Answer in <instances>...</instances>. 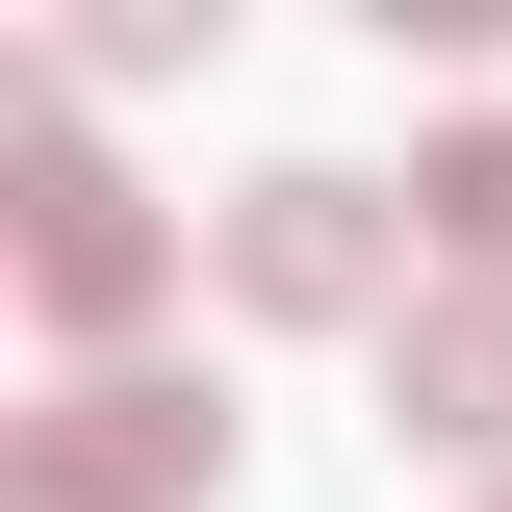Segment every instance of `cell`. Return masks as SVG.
Segmentation results:
<instances>
[{"label":"cell","mask_w":512,"mask_h":512,"mask_svg":"<svg viewBox=\"0 0 512 512\" xmlns=\"http://www.w3.org/2000/svg\"><path fill=\"white\" fill-rule=\"evenodd\" d=\"M0 205H26V231H0V256H26V308H52L77 359H128V333L180 308V205H154V180H128V154H103V128L52 103V52L0 77Z\"/></svg>","instance_id":"obj_1"},{"label":"cell","mask_w":512,"mask_h":512,"mask_svg":"<svg viewBox=\"0 0 512 512\" xmlns=\"http://www.w3.org/2000/svg\"><path fill=\"white\" fill-rule=\"evenodd\" d=\"M205 282H231L256 333H410L436 282H410V180H333V154H282V180L205 205Z\"/></svg>","instance_id":"obj_2"},{"label":"cell","mask_w":512,"mask_h":512,"mask_svg":"<svg viewBox=\"0 0 512 512\" xmlns=\"http://www.w3.org/2000/svg\"><path fill=\"white\" fill-rule=\"evenodd\" d=\"M231 487V410L180 359H77L26 436H0V512H205Z\"/></svg>","instance_id":"obj_3"},{"label":"cell","mask_w":512,"mask_h":512,"mask_svg":"<svg viewBox=\"0 0 512 512\" xmlns=\"http://www.w3.org/2000/svg\"><path fill=\"white\" fill-rule=\"evenodd\" d=\"M384 436H436V461H512V282H436V308L384 333Z\"/></svg>","instance_id":"obj_4"},{"label":"cell","mask_w":512,"mask_h":512,"mask_svg":"<svg viewBox=\"0 0 512 512\" xmlns=\"http://www.w3.org/2000/svg\"><path fill=\"white\" fill-rule=\"evenodd\" d=\"M410 231H436L461 282H512V103H461L436 154H410Z\"/></svg>","instance_id":"obj_5"},{"label":"cell","mask_w":512,"mask_h":512,"mask_svg":"<svg viewBox=\"0 0 512 512\" xmlns=\"http://www.w3.org/2000/svg\"><path fill=\"white\" fill-rule=\"evenodd\" d=\"M487 512H512V487H487Z\"/></svg>","instance_id":"obj_6"}]
</instances>
